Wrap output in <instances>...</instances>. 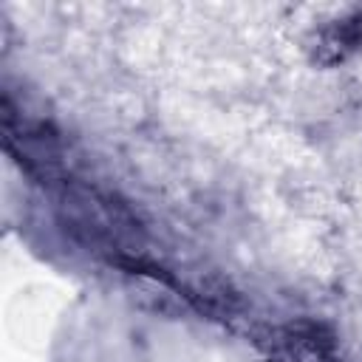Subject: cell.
<instances>
[{
    "mask_svg": "<svg viewBox=\"0 0 362 362\" xmlns=\"http://www.w3.org/2000/svg\"><path fill=\"white\" fill-rule=\"evenodd\" d=\"M359 45H362V17H339L314 31L308 51L314 62L334 65L342 62L348 54H354Z\"/></svg>",
    "mask_w": 362,
    "mask_h": 362,
    "instance_id": "1",
    "label": "cell"
}]
</instances>
